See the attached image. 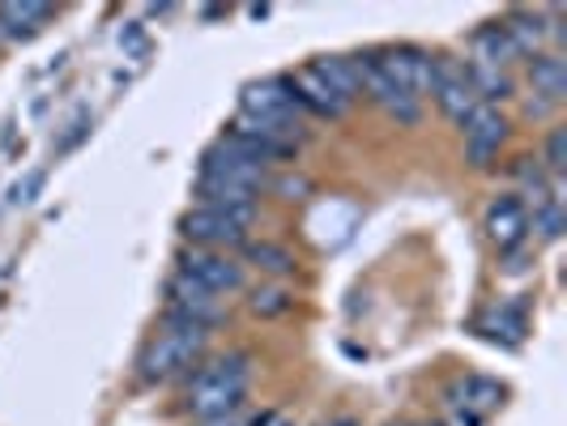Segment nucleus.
<instances>
[{"label": "nucleus", "instance_id": "nucleus-25", "mask_svg": "<svg viewBox=\"0 0 567 426\" xmlns=\"http://www.w3.org/2000/svg\"><path fill=\"white\" fill-rule=\"evenodd\" d=\"M278 193H286V200H295V193H308V179H282Z\"/></svg>", "mask_w": 567, "mask_h": 426}, {"label": "nucleus", "instance_id": "nucleus-12", "mask_svg": "<svg viewBox=\"0 0 567 426\" xmlns=\"http://www.w3.org/2000/svg\"><path fill=\"white\" fill-rule=\"evenodd\" d=\"M486 235L499 252H516L529 239V205L512 193L495 197L486 205Z\"/></svg>", "mask_w": 567, "mask_h": 426}, {"label": "nucleus", "instance_id": "nucleus-27", "mask_svg": "<svg viewBox=\"0 0 567 426\" xmlns=\"http://www.w3.org/2000/svg\"><path fill=\"white\" fill-rule=\"evenodd\" d=\"M338 426H354V423H338Z\"/></svg>", "mask_w": 567, "mask_h": 426}, {"label": "nucleus", "instance_id": "nucleus-18", "mask_svg": "<svg viewBox=\"0 0 567 426\" xmlns=\"http://www.w3.org/2000/svg\"><path fill=\"white\" fill-rule=\"evenodd\" d=\"M474 52H478L474 64H491V69H508V60L520 56L516 43L508 39V30H504V22L478 30V34H474Z\"/></svg>", "mask_w": 567, "mask_h": 426}, {"label": "nucleus", "instance_id": "nucleus-10", "mask_svg": "<svg viewBox=\"0 0 567 426\" xmlns=\"http://www.w3.org/2000/svg\"><path fill=\"white\" fill-rule=\"evenodd\" d=\"M371 64H375L389 82H398L401 90H410L414 98L431 94V69H435V56H426V52H419V48H389V52H375Z\"/></svg>", "mask_w": 567, "mask_h": 426}, {"label": "nucleus", "instance_id": "nucleus-16", "mask_svg": "<svg viewBox=\"0 0 567 426\" xmlns=\"http://www.w3.org/2000/svg\"><path fill=\"white\" fill-rule=\"evenodd\" d=\"M52 18L56 9L43 0H9L0 4V39H34Z\"/></svg>", "mask_w": 567, "mask_h": 426}, {"label": "nucleus", "instance_id": "nucleus-6", "mask_svg": "<svg viewBox=\"0 0 567 426\" xmlns=\"http://www.w3.org/2000/svg\"><path fill=\"white\" fill-rule=\"evenodd\" d=\"M431 94H435V103L444 107V115L456 120V124H465L470 115L483 107L478 90H474V82H470V64L449 60V56H435V69H431Z\"/></svg>", "mask_w": 567, "mask_h": 426}, {"label": "nucleus", "instance_id": "nucleus-7", "mask_svg": "<svg viewBox=\"0 0 567 426\" xmlns=\"http://www.w3.org/2000/svg\"><path fill=\"white\" fill-rule=\"evenodd\" d=\"M227 320L223 294H209L205 285L188 278H171L167 285V324H193V329H214Z\"/></svg>", "mask_w": 567, "mask_h": 426}, {"label": "nucleus", "instance_id": "nucleus-19", "mask_svg": "<svg viewBox=\"0 0 567 426\" xmlns=\"http://www.w3.org/2000/svg\"><path fill=\"white\" fill-rule=\"evenodd\" d=\"M504 30H508V39L516 43L520 56H538L542 43H546V34H550L542 13H516V18L504 22Z\"/></svg>", "mask_w": 567, "mask_h": 426}, {"label": "nucleus", "instance_id": "nucleus-9", "mask_svg": "<svg viewBox=\"0 0 567 426\" xmlns=\"http://www.w3.org/2000/svg\"><path fill=\"white\" fill-rule=\"evenodd\" d=\"M354 64H359V85H363V94H368L375 107H384V112L393 115V120H401V124H414V120L423 115V103H419L410 90H401L398 82H389V77L371 64V56H354Z\"/></svg>", "mask_w": 567, "mask_h": 426}, {"label": "nucleus", "instance_id": "nucleus-20", "mask_svg": "<svg viewBox=\"0 0 567 426\" xmlns=\"http://www.w3.org/2000/svg\"><path fill=\"white\" fill-rule=\"evenodd\" d=\"M316 73H320L324 82L333 85V90H341L346 98L363 94V85H359V64H354V56H324V60H316Z\"/></svg>", "mask_w": 567, "mask_h": 426}, {"label": "nucleus", "instance_id": "nucleus-22", "mask_svg": "<svg viewBox=\"0 0 567 426\" xmlns=\"http://www.w3.org/2000/svg\"><path fill=\"white\" fill-rule=\"evenodd\" d=\"M244 252L252 260L260 273H274V278H286V273H295V256L278 248V243H244Z\"/></svg>", "mask_w": 567, "mask_h": 426}, {"label": "nucleus", "instance_id": "nucleus-26", "mask_svg": "<svg viewBox=\"0 0 567 426\" xmlns=\"http://www.w3.org/2000/svg\"><path fill=\"white\" fill-rule=\"evenodd\" d=\"M252 426H295L290 418H282V414H260Z\"/></svg>", "mask_w": 567, "mask_h": 426}, {"label": "nucleus", "instance_id": "nucleus-5", "mask_svg": "<svg viewBox=\"0 0 567 426\" xmlns=\"http://www.w3.org/2000/svg\"><path fill=\"white\" fill-rule=\"evenodd\" d=\"M239 115L252 120V124H274V128H303L299 103H295L286 77H265V82L244 85V94H239Z\"/></svg>", "mask_w": 567, "mask_h": 426}, {"label": "nucleus", "instance_id": "nucleus-23", "mask_svg": "<svg viewBox=\"0 0 567 426\" xmlns=\"http://www.w3.org/2000/svg\"><path fill=\"white\" fill-rule=\"evenodd\" d=\"M248 308H252L256 315H286L290 308H295V294L282 290V285H256L252 299H248Z\"/></svg>", "mask_w": 567, "mask_h": 426}, {"label": "nucleus", "instance_id": "nucleus-21", "mask_svg": "<svg viewBox=\"0 0 567 426\" xmlns=\"http://www.w3.org/2000/svg\"><path fill=\"white\" fill-rule=\"evenodd\" d=\"M470 82H474V90H478V98H483L486 107H491V103H504V98H512L508 69H491V64H470Z\"/></svg>", "mask_w": 567, "mask_h": 426}, {"label": "nucleus", "instance_id": "nucleus-8", "mask_svg": "<svg viewBox=\"0 0 567 426\" xmlns=\"http://www.w3.org/2000/svg\"><path fill=\"white\" fill-rule=\"evenodd\" d=\"M175 278H188V282L205 285L209 294H235V290L244 285V264L227 252H205V248H193V252L179 256Z\"/></svg>", "mask_w": 567, "mask_h": 426}, {"label": "nucleus", "instance_id": "nucleus-2", "mask_svg": "<svg viewBox=\"0 0 567 426\" xmlns=\"http://www.w3.org/2000/svg\"><path fill=\"white\" fill-rule=\"evenodd\" d=\"M205 345H209V329L167 324V329L142 350L137 375H142L145 384H171V380H179V375H188V371L197 367Z\"/></svg>", "mask_w": 567, "mask_h": 426}, {"label": "nucleus", "instance_id": "nucleus-11", "mask_svg": "<svg viewBox=\"0 0 567 426\" xmlns=\"http://www.w3.org/2000/svg\"><path fill=\"white\" fill-rule=\"evenodd\" d=\"M286 85H290V94H295L299 112H312V115H320V120H338V115H346V107H350V98H346L341 90H333V85L316 73V64L295 69V73L286 77Z\"/></svg>", "mask_w": 567, "mask_h": 426}, {"label": "nucleus", "instance_id": "nucleus-24", "mask_svg": "<svg viewBox=\"0 0 567 426\" xmlns=\"http://www.w3.org/2000/svg\"><path fill=\"white\" fill-rule=\"evenodd\" d=\"M546 167H550V175H564V167H567V128H550V137H546Z\"/></svg>", "mask_w": 567, "mask_h": 426}, {"label": "nucleus", "instance_id": "nucleus-1", "mask_svg": "<svg viewBox=\"0 0 567 426\" xmlns=\"http://www.w3.org/2000/svg\"><path fill=\"white\" fill-rule=\"evenodd\" d=\"M248 384H252V359L248 354H223L214 363L193 375L188 384V409L205 418V423H218V418H230L244 397H248Z\"/></svg>", "mask_w": 567, "mask_h": 426}, {"label": "nucleus", "instance_id": "nucleus-15", "mask_svg": "<svg viewBox=\"0 0 567 426\" xmlns=\"http://www.w3.org/2000/svg\"><path fill=\"white\" fill-rule=\"evenodd\" d=\"M449 401L456 405V414L483 418V414H491L504 401V384L491 380V375H461L453 388H449Z\"/></svg>", "mask_w": 567, "mask_h": 426}, {"label": "nucleus", "instance_id": "nucleus-4", "mask_svg": "<svg viewBox=\"0 0 567 426\" xmlns=\"http://www.w3.org/2000/svg\"><path fill=\"white\" fill-rule=\"evenodd\" d=\"M197 184L205 188H230V193H252L260 197V188H269V167H260L252 158L235 154L230 145H214L205 158H200V175Z\"/></svg>", "mask_w": 567, "mask_h": 426}, {"label": "nucleus", "instance_id": "nucleus-17", "mask_svg": "<svg viewBox=\"0 0 567 426\" xmlns=\"http://www.w3.org/2000/svg\"><path fill=\"white\" fill-rule=\"evenodd\" d=\"M478 333L486 341L520 345V337H525V308L520 303H495V308H486L483 320H478Z\"/></svg>", "mask_w": 567, "mask_h": 426}, {"label": "nucleus", "instance_id": "nucleus-13", "mask_svg": "<svg viewBox=\"0 0 567 426\" xmlns=\"http://www.w3.org/2000/svg\"><path fill=\"white\" fill-rule=\"evenodd\" d=\"M461 133H465V158H470L474 167H486V163L504 149V142H508V120L483 103L478 112L461 124Z\"/></svg>", "mask_w": 567, "mask_h": 426}, {"label": "nucleus", "instance_id": "nucleus-3", "mask_svg": "<svg viewBox=\"0 0 567 426\" xmlns=\"http://www.w3.org/2000/svg\"><path fill=\"white\" fill-rule=\"evenodd\" d=\"M256 222V205L248 209H218V205H197L184 214L179 235L188 243H197L205 252H230V248H244L248 243V230Z\"/></svg>", "mask_w": 567, "mask_h": 426}, {"label": "nucleus", "instance_id": "nucleus-14", "mask_svg": "<svg viewBox=\"0 0 567 426\" xmlns=\"http://www.w3.org/2000/svg\"><path fill=\"white\" fill-rule=\"evenodd\" d=\"M529 85L538 94L529 103L534 115H546L550 107H559L567 98V60L559 52H538V56L529 60Z\"/></svg>", "mask_w": 567, "mask_h": 426}]
</instances>
